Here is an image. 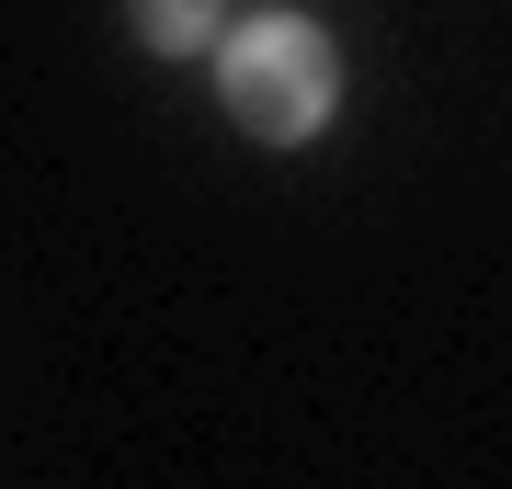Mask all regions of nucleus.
Listing matches in <instances>:
<instances>
[{
  "label": "nucleus",
  "instance_id": "1",
  "mask_svg": "<svg viewBox=\"0 0 512 489\" xmlns=\"http://www.w3.org/2000/svg\"><path fill=\"white\" fill-rule=\"evenodd\" d=\"M217 103H228L239 137L308 148L330 114H342V46H330L308 12H251V23L217 35Z\"/></svg>",
  "mask_w": 512,
  "mask_h": 489
},
{
  "label": "nucleus",
  "instance_id": "2",
  "mask_svg": "<svg viewBox=\"0 0 512 489\" xmlns=\"http://www.w3.org/2000/svg\"><path fill=\"white\" fill-rule=\"evenodd\" d=\"M126 23H137L148 57H205L228 35V0H126Z\"/></svg>",
  "mask_w": 512,
  "mask_h": 489
}]
</instances>
